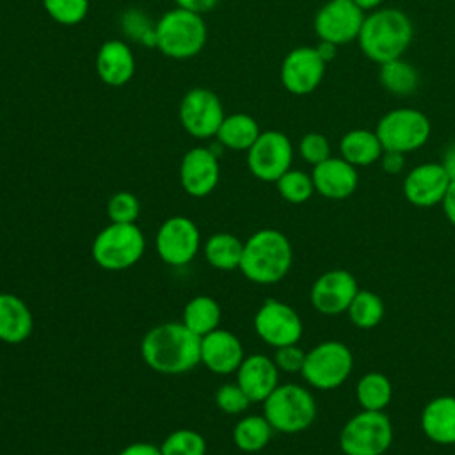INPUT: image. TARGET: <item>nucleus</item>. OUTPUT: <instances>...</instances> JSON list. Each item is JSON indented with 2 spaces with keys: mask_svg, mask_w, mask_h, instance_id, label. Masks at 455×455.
Wrapping results in <instances>:
<instances>
[{
  "mask_svg": "<svg viewBox=\"0 0 455 455\" xmlns=\"http://www.w3.org/2000/svg\"><path fill=\"white\" fill-rule=\"evenodd\" d=\"M140 355L158 373H185L201 363V336L192 332L183 322H165L144 334Z\"/></svg>",
  "mask_w": 455,
  "mask_h": 455,
  "instance_id": "nucleus-1",
  "label": "nucleus"
},
{
  "mask_svg": "<svg viewBox=\"0 0 455 455\" xmlns=\"http://www.w3.org/2000/svg\"><path fill=\"white\" fill-rule=\"evenodd\" d=\"M414 30L409 16L393 7L375 9L364 16L357 41L361 52L373 62L384 64L400 59L412 41Z\"/></svg>",
  "mask_w": 455,
  "mask_h": 455,
  "instance_id": "nucleus-2",
  "label": "nucleus"
},
{
  "mask_svg": "<svg viewBox=\"0 0 455 455\" xmlns=\"http://www.w3.org/2000/svg\"><path fill=\"white\" fill-rule=\"evenodd\" d=\"M293 259L291 243L277 229H259L243 243L240 272L256 284L279 283L290 270Z\"/></svg>",
  "mask_w": 455,
  "mask_h": 455,
  "instance_id": "nucleus-3",
  "label": "nucleus"
},
{
  "mask_svg": "<svg viewBox=\"0 0 455 455\" xmlns=\"http://www.w3.org/2000/svg\"><path fill=\"white\" fill-rule=\"evenodd\" d=\"M208 28L203 14L176 7L156 21V48L171 59L196 57L206 44Z\"/></svg>",
  "mask_w": 455,
  "mask_h": 455,
  "instance_id": "nucleus-4",
  "label": "nucleus"
},
{
  "mask_svg": "<svg viewBox=\"0 0 455 455\" xmlns=\"http://www.w3.org/2000/svg\"><path fill=\"white\" fill-rule=\"evenodd\" d=\"M263 416L274 430L297 434L315 421L316 403L306 387L299 384H279L263 400Z\"/></svg>",
  "mask_w": 455,
  "mask_h": 455,
  "instance_id": "nucleus-5",
  "label": "nucleus"
},
{
  "mask_svg": "<svg viewBox=\"0 0 455 455\" xmlns=\"http://www.w3.org/2000/svg\"><path fill=\"white\" fill-rule=\"evenodd\" d=\"M146 249V240L137 224L105 226L92 240V259L98 267L119 272L139 263Z\"/></svg>",
  "mask_w": 455,
  "mask_h": 455,
  "instance_id": "nucleus-6",
  "label": "nucleus"
},
{
  "mask_svg": "<svg viewBox=\"0 0 455 455\" xmlns=\"http://www.w3.org/2000/svg\"><path fill=\"white\" fill-rule=\"evenodd\" d=\"M393 443V425L384 411L363 409L339 432V448L345 455H382Z\"/></svg>",
  "mask_w": 455,
  "mask_h": 455,
  "instance_id": "nucleus-7",
  "label": "nucleus"
},
{
  "mask_svg": "<svg viewBox=\"0 0 455 455\" xmlns=\"http://www.w3.org/2000/svg\"><path fill=\"white\" fill-rule=\"evenodd\" d=\"M430 121L418 108H393L377 123V137L384 151L411 153L427 144L430 137Z\"/></svg>",
  "mask_w": 455,
  "mask_h": 455,
  "instance_id": "nucleus-8",
  "label": "nucleus"
},
{
  "mask_svg": "<svg viewBox=\"0 0 455 455\" xmlns=\"http://www.w3.org/2000/svg\"><path fill=\"white\" fill-rule=\"evenodd\" d=\"M354 357L350 348L341 341H323L306 352L304 366L300 370L306 382L316 389H336L352 371Z\"/></svg>",
  "mask_w": 455,
  "mask_h": 455,
  "instance_id": "nucleus-9",
  "label": "nucleus"
},
{
  "mask_svg": "<svg viewBox=\"0 0 455 455\" xmlns=\"http://www.w3.org/2000/svg\"><path fill=\"white\" fill-rule=\"evenodd\" d=\"M201 247V233L196 222L185 215L164 220L155 236V249L160 259L171 267L190 263Z\"/></svg>",
  "mask_w": 455,
  "mask_h": 455,
  "instance_id": "nucleus-10",
  "label": "nucleus"
},
{
  "mask_svg": "<svg viewBox=\"0 0 455 455\" xmlns=\"http://www.w3.org/2000/svg\"><path fill=\"white\" fill-rule=\"evenodd\" d=\"M291 142L277 130L261 132L247 149V167L261 181H277L291 167Z\"/></svg>",
  "mask_w": 455,
  "mask_h": 455,
  "instance_id": "nucleus-11",
  "label": "nucleus"
},
{
  "mask_svg": "<svg viewBox=\"0 0 455 455\" xmlns=\"http://www.w3.org/2000/svg\"><path fill=\"white\" fill-rule=\"evenodd\" d=\"M178 116L185 132L196 139H208L217 135L226 117L219 96L204 87L190 89L183 96Z\"/></svg>",
  "mask_w": 455,
  "mask_h": 455,
  "instance_id": "nucleus-12",
  "label": "nucleus"
},
{
  "mask_svg": "<svg viewBox=\"0 0 455 455\" xmlns=\"http://www.w3.org/2000/svg\"><path fill=\"white\" fill-rule=\"evenodd\" d=\"M254 331L267 345L279 348L300 339L302 320L291 306L277 299H267L254 315Z\"/></svg>",
  "mask_w": 455,
  "mask_h": 455,
  "instance_id": "nucleus-13",
  "label": "nucleus"
},
{
  "mask_svg": "<svg viewBox=\"0 0 455 455\" xmlns=\"http://www.w3.org/2000/svg\"><path fill=\"white\" fill-rule=\"evenodd\" d=\"M364 11L354 0H329L315 16V32L320 41L347 44L357 39Z\"/></svg>",
  "mask_w": 455,
  "mask_h": 455,
  "instance_id": "nucleus-14",
  "label": "nucleus"
},
{
  "mask_svg": "<svg viewBox=\"0 0 455 455\" xmlns=\"http://www.w3.org/2000/svg\"><path fill=\"white\" fill-rule=\"evenodd\" d=\"M325 75V60L313 46H299L291 50L281 64L283 87L297 96L313 92Z\"/></svg>",
  "mask_w": 455,
  "mask_h": 455,
  "instance_id": "nucleus-15",
  "label": "nucleus"
},
{
  "mask_svg": "<svg viewBox=\"0 0 455 455\" xmlns=\"http://www.w3.org/2000/svg\"><path fill=\"white\" fill-rule=\"evenodd\" d=\"M359 291L355 277L348 270L334 268L316 277L311 286V304L322 315H339L348 309Z\"/></svg>",
  "mask_w": 455,
  "mask_h": 455,
  "instance_id": "nucleus-16",
  "label": "nucleus"
},
{
  "mask_svg": "<svg viewBox=\"0 0 455 455\" xmlns=\"http://www.w3.org/2000/svg\"><path fill=\"white\" fill-rule=\"evenodd\" d=\"M450 181L451 178L443 164H421L407 172L403 180V196L418 208H430L443 203Z\"/></svg>",
  "mask_w": 455,
  "mask_h": 455,
  "instance_id": "nucleus-17",
  "label": "nucleus"
},
{
  "mask_svg": "<svg viewBox=\"0 0 455 455\" xmlns=\"http://www.w3.org/2000/svg\"><path fill=\"white\" fill-rule=\"evenodd\" d=\"M220 178L217 155L208 148L188 149L180 164V181L192 197H204L213 192Z\"/></svg>",
  "mask_w": 455,
  "mask_h": 455,
  "instance_id": "nucleus-18",
  "label": "nucleus"
},
{
  "mask_svg": "<svg viewBox=\"0 0 455 455\" xmlns=\"http://www.w3.org/2000/svg\"><path fill=\"white\" fill-rule=\"evenodd\" d=\"M242 341L226 329H215L201 338V363L213 373L228 375L243 361Z\"/></svg>",
  "mask_w": 455,
  "mask_h": 455,
  "instance_id": "nucleus-19",
  "label": "nucleus"
},
{
  "mask_svg": "<svg viewBox=\"0 0 455 455\" xmlns=\"http://www.w3.org/2000/svg\"><path fill=\"white\" fill-rule=\"evenodd\" d=\"M315 192L327 199H347L357 188V171L341 156H329L313 169Z\"/></svg>",
  "mask_w": 455,
  "mask_h": 455,
  "instance_id": "nucleus-20",
  "label": "nucleus"
},
{
  "mask_svg": "<svg viewBox=\"0 0 455 455\" xmlns=\"http://www.w3.org/2000/svg\"><path fill=\"white\" fill-rule=\"evenodd\" d=\"M236 384L251 402H263L279 386V368L263 354L243 357L236 370Z\"/></svg>",
  "mask_w": 455,
  "mask_h": 455,
  "instance_id": "nucleus-21",
  "label": "nucleus"
},
{
  "mask_svg": "<svg viewBox=\"0 0 455 455\" xmlns=\"http://www.w3.org/2000/svg\"><path fill=\"white\" fill-rule=\"evenodd\" d=\"M96 73L110 87H123L135 75L132 48L121 39L105 41L96 53Z\"/></svg>",
  "mask_w": 455,
  "mask_h": 455,
  "instance_id": "nucleus-22",
  "label": "nucleus"
},
{
  "mask_svg": "<svg viewBox=\"0 0 455 455\" xmlns=\"http://www.w3.org/2000/svg\"><path fill=\"white\" fill-rule=\"evenodd\" d=\"M34 331V316L27 302L9 291H0V341L16 345Z\"/></svg>",
  "mask_w": 455,
  "mask_h": 455,
  "instance_id": "nucleus-23",
  "label": "nucleus"
},
{
  "mask_svg": "<svg viewBox=\"0 0 455 455\" xmlns=\"http://www.w3.org/2000/svg\"><path fill=\"white\" fill-rule=\"evenodd\" d=\"M421 428L425 435L439 444L455 443V396H437L430 400L421 412Z\"/></svg>",
  "mask_w": 455,
  "mask_h": 455,
  "instance_id": "nucleus-24",
  "label": "nucleus"
},
{
  "mask_svg": "<svg viewBox=\"0 0 455 455\" xmlns=\"http://www.w3.org/2000/svg\"><path fill=\"white\" fill-rule=\"evenodd\" d=\"M341 158L354 167H364L380 160L384 148L375 132L355 128L347 132L339 140Z\"/></svg>",
  "mask_w": 455,
  "mask_h": 455,
  "instance_id": "nucleus-25",
  "label": "nucleus"
},
{
  "mask_svg": "<svg viewBox=\"0 0 455 455\" xmlns=\"http://www.w3.org/2000/svg\"><path fill=\"white\" fill-rule=\"evenodd\" d=\"M259 133L261 132L254 117L243 112H236L224 117L215 137L219 139L220 146L228 149L247 151L256 142Z\"/></svg>",
  "mask_w": 455,
  "mask_h": 455,
  "instance_id": "nucleus-26",
  "label": "nucleus"
},
{
  "mask_svg": "<svg viewBox=\"0 0 455 455\" xmlns=\"http://www.w3.org/2000/svg\"><path fill=\"white\" fill-rule=\"evenodd\" d=\"M220 316L219 302L208 295H196L183 307V323L201 338L219 329Z\"/></svg>",
  "mask_w": 455,
  "mask_h": 455,
  "instance_id": "nucleus-27",
  "label": "nucleus"
},
{
  "mask_svg": "<svg viewBox=\"0 0 455 455\" xmlns=\"http://www.w3.org/2000/svg\"><path fill=\"white\" fill-rule=\"evenodd\" d=\"M272 425L267 421L265 416L249 414L238 419L233 428V441L240 451L245 455L259 453L272 437Z\"/></svg>",
  "mask_w": 455,
  "mask_h": 455,
  "instance_id": "nucleus-28",
  "label": "nucleus"
},
{
  "mask_svg": "<svg viewBox=\"0 0 455 455\" xmlns=\"http://www.w3.org/2000/svg\"><path fill=\"white\" fill-rule=\"evenodd\" d=\"M204 258L217 270H235L240 267L243 243L231 233H213L204 243Z\"/></svg>",
  "mask_w": 455,
  "mask_h": 455,
  "instance_id": "nucleus-29",
  "label": "nucleus"
},
{
  "mask_svg": "<svg viewBox=\"0 0 455 455\" xmlns=\"http://www.w3.org/2000/svg\"><path fill=\"white\" fill-rule=\"evenodd\" d=\"M379 80H380V85L395 96H409L416 92L419 85V75L416 68L402 59H395L380 64Z\"/></svg>",
  "mask_w": 455,
  "mask_h": 455,
  "instance_id": "nucleus-30",
  "label": "nucleus"
},
{
  "mask_svg": "<svg viewBox=\"0 0 455 455\" xmlns=\"http://www.w3.org/2000/svg\"><path fill=\"white\" fill-rule=\"evenodd\" d=\"M357 402L366 411H384L393 396V386L389 379L380 371L364 373L355 389Z\"/></svg>",
  "mask_w": 455,
  "mask_h": 455,
  "instance_id": "nucleus-31",
  "label": "nucleus"
},
{
  "mask_svg": "<svg viewBox=\"0 0 455 455\" xmlns=\"http://www.w3.org/2000/svg\"><path fill=\"white\" fill-rule=\"evenodd\" d=\"M347 313L355 327L371 329L384 318V302L377 293L370 290H359L352 299Z\"/></svg>",
  "mask_w": 455,
  "mask_h": 455,
  "instance_id": "nucleus-32",
  "label": "nucleus"
},
{
  "mask_svg": "<svg viewBox=\"0 0 455 455\" xmlns=\"http://www.w3.org/2000/svg\"><path fill=\"white\" fill-rule=\"evenodd\" d=\"M121 28L128 39L146 48H156V23L139 7H130L121 14Z\"/></svg>",
  "mask_w": 455,
  "mask_h": 455,
  "instance_id": "nucleus-33",
  "label": "nucleus"
},
{
  "mask_svg": "<svg viewBox=\"0 0 455 455\" xmlns=\"http://www.w3.org/2000/svg\"><path fill=\"white\" fill-rule=\"evenodd\" d=\"M160 451L162 455H206V441L192 428H178L164 439Z\"/></svg>",
  "mask_w": 455,
  "mask_h": 455,
  "instance_id": "nucleus-34",
  "label": "nucleus"
},
{
  "mask_svg": "<svg viewBox=\"0 0 455 455\" xmlns=\"http://www.w3.org/2000/svg\"><path fill=\"white\" fill-rule=\"evenodd\" d=\"M277 192L279 196L293 204H300L306 203L313 192H315V185H313V178L309 174H306L304 171H297V169H288L277 181Z\"/></svg>",
  "mask_w": 455,
  "mask_h": 455,
  "instance_id": "nucleus-35",
  "label": "nucleus"
},
{
  "mask_svg": "<svg viewBox=\"0 0 455 455\" xmlns=\"http://www.w3.org/2000/svg\"><path fill=\"white\" fill-rule=\"evenodd\" d=\"M46 14L60 25H76L89 12V0H43Z\"/></svg>",
  "mask_w": 455,
  "mask_h": 455,
  "instance_id": "nucleus-36",
  "label": "nucleus"
},
{
  "mask_svg": "<svg viewBox=\"0 0 455 455\" xmlns=\"http://www.w3.org/2000/svg\"><path fill=\"white\" fill-rule=\"evenodd\" d=\"M140 213L139 199L132 192H116L107 203V215L116 224H135Z\"/></svg>",
  "mask_w": 455,
  "mask_h": 455,
  "instance_id": "nucleus-37",
  "label": "nucleus"
},
{
  "mask_svg": "<svg viewBox=\"0 0 455 455\" xmlns=\"http://www.w3.org/2000/svg\"><path fill=\"white\" fill-rule=\"evenodd\" d=\"M251 400L243 393V389L235 382V384H222L215 391V405L226 412V414H240L247 411Z\"/></svg>",
  "mask_w": 455,
  "mask_h": 455,
  "instance_id": "nucleus-38",
  "label": "nucleus"
},
{
  "mask_svg": "<svg viewBox=\"0 0 455 455\" xmlns=\"http://www.w3.org/2000/svg\"><path fill=\"white\" fill-rule=\"evenodd\" d=\"M299 153L307 164H311L315 167L331 156V146H329V140L325 135L311 132L300 139Z\"/></svg>",
  "mask_w": 455,
  "mask_h": 455,
  "instance_id": "nucleus-39",
  "label": "nucleus"
},
{
  "mask_svg": "<svg viewBox=\"0 0 455 455\" xmlns=\"http://www.w3.org/2000/svg\"><path fill=\"white\" fill-rule=\"evenodd\" d=\"M304 359H306V352L300 347H297V343L279 347L275 348V354H274L275 366L281 371H288V373L300 371L304 366Z\"/></svg>",
  "mask_w": 455,
  "mask_h": 455,
  "instance_id": "nucleus-40",
  "label": "nucleus"
},
{
  "mask_svg": "<svg viewBox=\"0 0 455 455\" xmlns=\"http://www.w3.org/2000/svg\"><path fill=\"white\" fill-rule=\"evenodd\" d=\"M382 171L387 174H398L405 165V155L398 151H384L380 156Z\"/></svg>",
  "mask_w": 455,
  "mask_h": 455,
  "instance_id": "nucleus-41",
  "label": "nucleus"
},
{
  "mask_svg": "<svg viewBox=\"0 0 455 455\" xmlns=\"http://www.w3.org/2000/svg\"><path fill=\"white\" fill-rule=\"evenodd\" d=\"M119 455H162L160 446H155L151 443H132L124 446Z\"/></svg>",
  "mask_w": 455,
  "mask_h": 455,
  "instance_id": "nucleus-42",
  "label": "nucleus"
},
{
  "mask_svg": "<svg viewBox=\"0 0 455 455\" xmlns=\"http://www.w3.org/2000/svg\"><path fill=\"white\" fill-rule=\"evenodd\" d=\"M174 2H176L178 7L197 12V14L208 12L219 4V0H174Z\"/></svg>",
  "mask_w": 455,
  "mask_h": 455,
  "instance_id": "nucleus-43",
  "label": "nucleus"
},
{
  "mask_svg": "<svg viewBox=\"0 0 455 455\" xmlns=\"http://www.w3.org/2000/svg\"><path fill=\"white\" fill-rule=\"evenodd\" d=\"M441 204H443V210H444L446 219L455 226V178L450 181L448 190H446L444 199H443Z\"/></svg>",
  "mask_w": 455,
  "mask_h": 455,
  "instance_id": "nucleus-44",
  "label": "nucleus"
},
{
  "mask_svg": "<svg viewBox=\"0 0 455 455\" xmlns=\"http://www.w3.org/2000/svg\"><path fill=\"white\" fill-rule=\"evenodd\" d=\"M443 167L446 169V172L450 174V178H455V140L448 146V149L444 151V158H443Z\"/></svg>",
  "mask_w": 455,
  "mask_h": 455,
  "instance_id": "nucleus-45",
  "label": "nucleus"
},
{
  "mask_svg": "<svg viewBox=\"0 0 455 455\" xmlns=\"http://www.w3.org/2000/svg\"><path fill=\"white\" fill-rule=\"evenodd\" d=\"M315 48H316L318 55H320V57L325 60V64H327V62H331V60L336 57L338 44L329 43V41H320V44H318V46H315Z\"/></svg>",
  "mask_w": 455,
  "mask_h": 455,
  "instance_id": "nucleus-46",
  "label": "nucleus"
},
{
  "mask_svg": "<svg viewBox=\"0 0 455 455\" xmlns=\"http://www.w3.org/2000/svg\"><path fill=\"white\" fill-rule=\"evenodd\" d=\"M363 11H371V9H377L384 0H354Z\"/></svg>",
  "mask_w": 455,
  "mask_h": 455,
  "instance_id": "nucleus-47",
  "label": "nucleus"
},
{
  "mask_svg": "<svg viewBox=\"0 0 455 455\" xmlns=\"http://www.w3.org/2000/svg\"><path fill=\"white\" fill-rule=\"evenodd\" d=\"M453 453H455V443H453Z\"/></svg>",
  "mask_w": 455,
  "mask_h": 455,
  "instance_id": "nucleus-48",
  "label": "nucleus"
},
{
  "mask_svg": "<svg viewBox=\"0 0 455 455\" xmlns=\"http://www.w3.org/2000/svg\"><path fill=\"white\" fill-rule=\"evenodd\" d=\"M249 455H258V453H249Z\"/></svg>",
  "mask_w": 455,
  "mask_h": 455,
  "instance_id": "nucleus-49",
  "label": "nucleus"
}]
</instances>
